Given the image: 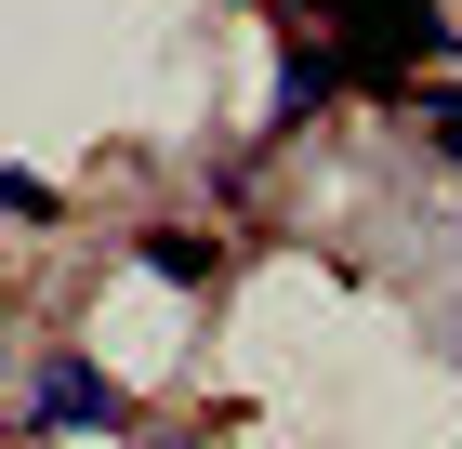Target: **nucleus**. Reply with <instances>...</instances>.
<instances>
[{"label": "nucleus", "mask_w": 462, "mask_h": 449, "mask_svg": "<svg viewBox=\"0 0 462 449\" xmlns=\"http://www.w3.org/2000/svg\"><path fill=\"white\" fill-rule=\"evenodd\" d=\"M27 423H67V436H106V423H133V397H119L93 357H40L27 383Z\"/></svg>", "instance_id": "nucleus-1"}, {"label": "nucleus", "mask_w": 462, "mask_h": 449, "mask_svg": "<svg viewBox=\"0 0 462 449\" xmlns=\"http://www.w3.org/2000/svg\"><path fill=\"white\" fill-rule=\"evenodd\" d=\"M145 265L172 277V291H199V277H212V239H185V225H172V239H145Z\"/></svg>", "instance_id": "nucleus-2"}, {"label": "nucleus", "mask_w": 462, "mask_h": 449, "mask_svg": "<svg viewBox=\"0 0 462 449\" xmlns=\"http://www.w3.org/2000/svg\"><path fill=\"white\" fill-rule=\"evenodd\" d=\"M0 211H27V225H53V211H67V199H53V185H40V173H0Z\"/></svg>", "instance_id": "nucleus-3"}]
</instances>
